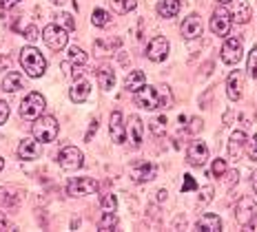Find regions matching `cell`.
I'll use <instances>...</instances> for the list:
<instances>
[{
    "instance_id": "46",
    "label": "cell",
    "mask_w": 257,
    "mask_h": 232,
    "mask_svg": "<svg viewBox=\"0 0 257 232\" xmlns=\"http://www.w3.org/2000/svg\"><path fill=\"white\" fill-rule=\"evenodd\" d=\"M226 177H228V183H237V170H233V172H226Z\"/></svg>"
},
{
    "instance_id": "28",
    "label": "cell",
    "mask_w": 257,
    "mask_h": 232,
    "mask_svg": "<svg viewBox=\"0 0 257 232\" xmlns=\"http://www.w3.org/2000/svg\"><path fill=\"white\" fill-rule=\"evenodd\" d=\"M117 228V217H115V212H104L102 210V214H100V219H98V230H115Z\"/></svg>"
},
{
    "instance_id": "50",
    "label": "cell",
    "mask_w": 257,
    "mask_h": 232,
    "mask_svg": "<svg viewBox=\"0 0 257 232\" xmlns=\"http://www.w3.org/2000/svg\"><path fill=\"white\" fill-rule=\"evenodd\" d=\"M248 228H253V230H257V217H255L253 221H250V225H248Z\"/></svg>"
},
{
    "instance_id": "43",
    "label": "cell",
    "mask_w": 257,
    "mask_h": 232,
    "mask_svg": "<svg viewBox=\"0 0 257 232\" xmlns=\"http://www.w3.org/2000/svg\"><path fill=\"white\" fill-rule=\"evenodd\" d=\"M0 230H16V225L5 217V212H0Z\"/></svg>"
},
{
    "instance_id": "47",
    "label": "cell",
    "mask_w": 257,
    "mask_h": 232,
    "mask_svg": "<svg viewBox=\"0 0 257 232\" xmlns=\"http://www.w3.org/2000/svg\"><path fill=\"white\" fill-rule=\"evenodd\" d=\"M164 199H167V190L162 188V190H158V201H164Z\"/></svg>"
},
{
    "instance_id": "20",
    "label": "cell",
    "mask_w": 257,
    "mask_h": 232,
    "mask_svg": "<svg viewBox=\"0 0 257 232\" xmlns=\"http://www.w3.org/2000/svg\"><path fill=\"white\" fill-rule=\"evenodd\" d=\"M89 93H91V84L87 80H76V84L69 91V98H71V102H76V104H82L89 98Z\"/></svg>"
},
{
    "instance_id": "25",
    "label": "cell",
    "mask_w": 257,
    "mask_h": 232,
    "mask_svg": "<svg viewBox=\"0 0 257 232\" xmlns=\"http://www.w3.org/2000/svg\"><path fill=\"white\" fill-rule=\"evenodd\" d=\"M18 89H23V75L18 71H12L5 75L3 80V91H7V93H16Z\"/></svg>"
},
{
    "instance_id": "48",
    "label": "cell",
    "mask_w": 257,
    "mask_h": 232,
    "mask_svg": "<svg viewBox=\"0 0 257 232\" xmlns=\"http://www.w3.org/2000/svg\"><path fill=\"white\" fill-rule=\"evenodd\" d=\"M253 188H255V192H257V170L253 172Z\"/></svg>"
},
{
    "instance_id": "52",
    "label": "cell",
    "mask_w": 257,
    "mask_h": 232,
    "mask_svg": "<svg viewBox=\"0 0 257 232\" xmlns=\"http://www.w3.org/2000/svg\"><path fill=\"white\" fill-rule=\"evenodd\" d=\"M219 3H222V5H226V3H233V0H219Z\"/></svg>"
},
{
    "instance_id": "16",
    "label": "cell",
    "mask_w": 257,
    "mask_h": 232,
    "mask_svg": "<svg viewBox=\"0 0 257 232\" xmlns=\"http://www.w3.org/2000/svg\"><path fill=\"white\" fill-rule=\"evenodd\" d=\"M242 91H244V73L235 69V71L226 78V95L233 102H237L242 98Z\"/></svg>"
},
{
    "instance_id": "13",
    "label": "cell",
    "mask_w": 257,
    "mask_h": 232,
    "mask_svg": "<svg viewBox=\"0 0 257 232\" xmlns=\"http://www.w3.org/2000/svg\"><path fill=\"white\" fill-rule=\"evenodd\" d=\"M109 133H111V139H113L115 144H124L126 142V124H124V117H122L120 111L111 113Z\"/></svg>"
},
{
    "instance_id": "29",
    "label": "cell",
    "mask_w": 257,
    "mask_h": 232,
    "mask_svg": "<svg viewBox=\"0 0 257 232\" xmlns=\"http://www.w3.org/2000/svg\"><path fill=\"white\" fill-rule=\"evenodd\" d=\"M91 23H93V27H106L111 23V14L104 12V9H93V14H91Z\"/></svg>"
},
{
    "instance_id": "32",
    "label": "cell",
    "mask_w": 257,
    "mask_h": 232,
    "mask_svg": "<svg viewBox=\"0 0 257 232\" xmlns=\"http://www.w3.org/2000/svg\"><path fill=\"white\" fill-rule=\"evenodd\" d=\"M67 56H69V62H73V64H84L87 62V53L80 49V47H71V49L67 51Z\"/></svg>"
},
{
    "instance_id": "44",
    "label": "cell",
    "mask_w": 257,
    "mask_h": 232,
    "mask_svg": "<svg viewBox=\"0 0 257 232\" xmlns=\"http://www.w3.org/2000/svg\"><path fill=\"white\" fill-rule=\"evenodd\" d=\"M18 3H23V0H0V9H3V12H9V9H14Z\"/></svg>"
},
{
    "instance_id": "6",
    "label": "cell",
    "mask_w": 257,
    "mask_h": 232,
    "mask_svg": "<svg viewBox=\"0 0 257 232\" xmlns=\"http://www.w3.org/2000/svg\"><path fill=\"white\" fill-rule=\"evenodd\" d=\"M98 181L91 179V177H73L67 183V195L69 197H87V195H95L98 192Z\"/></svg>"
},
{
    "instance_id": "18",
    "label": "cell",
    "mask_w": 257,
    "mask_h": 232,
    "mask_svg": "<svg viewBox=\"0 0 257 232\" xmlns=\"http://www.w3.org/2000/svg\"><path fill=\"white\" fill-rule=\"evenodd\" d=\"M126 131H128V142H131V146L133 148H140L142 146V137H144V124H142L140 117H138V115L128 117Z\"/></svg>"
},
{
    "instance_id": "14",
    "label": "cell",
    "mask_w": 257,
    "mask_h": 232,
    "mask_svg": "<svg viewBox=\"0 0 257 232\" xmlns=\"http://www.w3.org/2000/svg\"><path fill=\"white\" fill-rule=\"evenodd\" d=\"M186 159H189L191 166H202L208 159V146L202 139H193L189 144V153H186Z\"/></svg>"
},
{
    "instance_id": "23",
    "label": "cell",
    "mask_w": 257,
    "mask_h": 232,
    "mask_svg": "<svg viewBox=\"0 0 257 232\" xmlns=\"http://www.w3.org/2000/svg\"><path fill=\"white\" fill-rule=\"evenodd\" d=\"M144 84H147V75H144V71H131L124 80V89L128 93H138Z\"/></svg>"
},
{
    "instance_id": "19",
    "label": "cell",
    "mask_w": 257,
    "mask_h": 232,
    "mask_svg": "<svg viewBox=\"0 0 257 232\" xmlns=\"http://www.w3.org/2000/svg\"><path fill=\"white\" fill-rule=\"evenodd\" d=\"M246 142H248V137H246L244 131H235L231 135V139H228V157L233 161L239 159V153H242V148L246 146Z\"/></svg>"
},
{
    "instance_id": "2",
    "label": "cell",
    "mask_w": 257,
    "mask_h": 232,
    "mask_svg": "<svg viewBox=\"0 0 257 232\" xmlns=\"http://www.w3.org/2000/svg\"><path fill=\"white\" fill-rule=\"evenodd\" d=\"M164 93H169V91H164ZM162 91H158L155 86H147L144 84L140 91L136 93V104L140 106V109H147V111H155V109H162V106H167L171 102V95L164 98Z\"/></svg>"
},
{
    "instance_id": "36",
    "label": "cell",
    "mask_w": 257,
    "mask_h": 232,
    "mask_svg": "<svg viewBox=\"0 0 257 232\" xmlns=\"http://www.w3.org/2000/svg\"><path fill=\"white\" fill-rule=\"evenodd\" d=\"M211 175L213 177H224L226 175V161L224 159H213V166H211Z\"/></svg>"
},
{
    "instance_id": "12",
    "label": "cell",
    "mask_w": 257,
    "mask_h": 232,
    "mask_svg": "<svg viewBox=\"0 0 257 232\" xmlns=\"http://www.w3.org/2000/svg\"><path fill=\"white\" fill-rule=\"evenodd\" d=\"M155 175H158V166L151 164V161H138V164L131 166V177L136 183H147Z\"/></svg>"
},
{
    "instance_id": "3",
    "label": "cell",
    "mask_w": 257,
    "mask_h": 232,
    "mask_svg": "<svg viewBox=\"0 0 257 232\" xmlns=\"http://www.w3.org/2000/svg\"><path fill=\"white\" fill-rule=\"evenodd\" d=\"M58 131H60V126H58V120L51 115H45V117H38V120L34 122V126H31V133H34V137L38 139V142H53V139L58 137Z\"/></svg>"
},
{
    "instance_id": "39",
    "label": "cell",
    "mask_w": 257,
    "mask_h": 232,
    "mask_svg": "<svg viewBox=\"0 0 257 232\" xmlns=\"http://www.w3.org/2000/svg\"><path fill=\"white\" fill-rule=\"evenodd\" d=\"M195 188H197L195 179H193L191 175H184V183H182V192H191V190H195Z\"/></svg>"
},
{
    "instance_id": "35",
    "label": "cell",
    "mask_w": 257,
    "mask_h": 232,
    "mask_svg": "<svg viewBox=\"0 0 257 232\" xmlns=\"http://www.w3.org/2000/svg\"><path fill=\"white\" fill-rule=\"evenodd\" d=\"M56 18H58V23H60V27H64L67 31H73V29H76V20H73L71 14H58Z\"/></svg>"
},
{
    "instance_id": "5",
    "label": "cell",
    "mask_w": 257,
    "mask_h": 232,
    "mask_svg": "<svg viewBox=\"0 0 257 232\" xmlns=\"http://www.w3.org/2000/svg\"><path fill=\"white\" fill-rule=\"evenodd\" d=\"M42 40H45V45L49 47L51 51H62L64 47H67V29L60 25H47L45 29H42Z\"/></svg>"
},
{
    "instance_id": "42",
    "label": "cell",
    "mask_w": 257,
    "mask_h": 232,
    "mask_svg": "<svg viewBox=\"0 0 257 232\" xmlns=\"http://www.w3.org/2000/svg\"><path fill=\"white\" fill-rule=\"evenodd\" d=\"M9 117V104L5 100H0V124H5Z\"/></svg>"
},
{
    "instance_id": "10",
    "label": "cell",
    "mask_w": 257,
    "mask_h": 232,
    "mask_svg": "<svg viewBox=\"0 0 257 232\" xmlns=\"http://www.w3.org/2000/svg\"><path fill=\"white\" fill-rule=\"evenodd\" d=\"M242 53H244V42L239 36H233L224 42L222 47V60L226 64H237L242 60Z\"/></svg>"
},
{
    "instance_id": "17",
    "label": "cell",
    "mask_w": 257,
    "mask_h": 232,
    "mask_svg": "<svg viewBox=\"0 0 257 232\" xmlns=\"http://www.w3.org/2000/svg\"><path fill=\"white\" fill-rule=\"evenodd\" d=\"M18 157L25 161L31 159H38L40 157V144L38 139H31V137H23L18 144Z\"/></svg>"
},
{
    "instance_id": "31",
    "label": "cell",
    "mask_w": 257,
    "mask_h": 232,
    "mask_svg": "<svg viewBox=\"0 0 257 232\" xmlns=\"http://www.w3.org/2000/svg\"><path fill=\"white\" fill-rule=\"evenodd\" d=\"M100 208H102L104 212H115V208H117V199H115V195H111V192L102 195V199H100Z\"/></svg>"
},
{
    "instance_id": "11",
    "label": "cell",
    "mask_w": 257,
    "mask_h": 232,
    "mask_svg": "<svg viewBox=\"0 0 257 232\" xmlns=\"http://www.w3.org/2000/svg\"><path fill=\"white\" fill-rule=\"evenodd\" d=\"M169 56V40L164 36H155L147 45V58L151 62H164Z\"/></svg>"
},
{
    "instance_id": "22",
    "label": "cell",
    "mask_w": 257,
    "mask_h": 232,
    "mask_svg": "<svg viewBox=\"0 0 257 232\" xmlns=\"http://www.w3.org/2000/svg\"><path fill=\"white\" fill-rule=\"evenodd\" d=\"M250 16H253L250 5L246 3V0H237V3H235V12L231 14V20H235L237 25H246L250 20Z\"/></svg>"
},
{
    "instance_id": "45",
    "label": "cell",
    "mask_w": 257,
    "mask_h": 232,
    "mask_svg": "<svg viewBox=\"0 0 257 232\" xmlns=\"http://www.w3.org/2000/svg\"><path fill=\"white\" fill-rule=\"evenodd\" d=\"M95 131H98V120H95V117H93V120H91V126H89L87 135H84V139H87V142H89V139L95 135Z\"/></svg>"
},
{
    "instance_id": "9",
    "label": "cell",
    "mask_w": 257,
    "mask_h": 232,
    "mask_svg": "<svg viewBox=\"0 0 257 232\" xmlns=\"http://www.w3.org/2000/svg\"><path fill=\"white\" fill-rule=\"evenodd\" d=\"M82 150L76 146H64L58 153V164H60L62 170H78L82 166Z\"/></svg>"
},
{
    "instance_id": "21",
    "label": "cell",
    "mask_w": 257,
    "mask_h": 232,
    "mask_svg": "<svg viewBox=\"0 0 257 232\" xmlns=\"http://www.w3.org/2000/svg\"><path fill=\"white\" fill-rule=\"evenodd\" d=\"M195 228L202 232H219L222 230V219H219L217 214H202V217L197 219Z\"/></svg>"
},
{
    "instance_id": "15",
    "label": "cell",
    "mask_w": 257,
    "mask_h": 232,
    "mask_svg": "<svg viewBox=\"0 0 257 232\" xmlns=\"http://www.w3.org/2000/svg\"><path fill=\"white\" fill-rule=\"evenodd\" d=\"M182 38H186V40H195V38L202 36V18L197 14H191L189 18L182 20Z\"/></svg>"
},
{
    "instance_id": "30",
    "label": "cell",
    "mask_w": 257,
    "mask_h": 232,
    "mask_svg": "<svg viewBox=\"0 0 257 232\" xmlns=\"http://www.w3.org/2000/svg\"><path fill=\"white\" fill-rule=\"evenodd\" d=\"M138 7V0H113V9L117 14H128Z\"/></svg>"
},
{
    "instance_id": "33",
    "label": "cell",
    "mask_w": 257,
    "mask_h": 232,
    "mask_svg": "<svg viewBox=\"0 0 257 232\" xmlns=\"http://www.w3.org/2000/svg\"><path fill=\"white\" fill-rule=\"evenodd\" d=\"M246 71L253 80H257V47H253V51L248 53V64H246Z\"/></svg>"
},
{
    "instance_id": "41",
    "label": "cell",
    "mask_w": 257,
    "mask_h": 232,
    "mask_svg": "<svg viewBox=\"0 0 257 232\" xmlns=\"http://www.w3.org/2000/svg\"><path fill=\"white\" fill-rule=\"evenodd\" d=\"M202 126H204V122H202L200 117H193V120H191V126L186 128V131H189V133H200Z\"/></svg>"
},
{
    "instance_id": "7",
    "label": "cell",
    "mask_w": 257,
    "mask_h": 232,
    "mask_svg": "<svg viewBox=\"0 0 257 232\" xmlns=\"http://www.w3.org/2000/svg\"><path fill=\"white\" fill-rule=\"evenodd\" d=\"M231 12H228L224 5H219V7L213 9V16H211V31L219 38L228 36V31H231Z\"/></svg>"
},
{
    "instance_id": "34",
    "label": "cell",
    "mask_w": 257,
    "mask_h": 232,
    "mask_svg": "<svg viewBox=\"0 0 257 232\" xmlns=\"http://www.w3.org/2000/svg\"><path fill=\"white\" fill-rule=\"evenodd\" d=\"M164 131H167V117L164 115H158L155 120L151 122V133L153 135H164Z\"/></svg>"
},
{
    "instance_id": "27",
    "label": "cell",
    "mask_w": 257,
    "mask_h": 232,
    "mask_svg": "<svg viewBox=\"0 0 257 232\" xmlns=\"http://www.w3.org/2000/svg\"><path fill=\"white\" fill-rule=\"evenodd\" d=\"M98 82H100V86H102L104 91H111L113 89V84H115V71L111 67H100Z\"/></svg>"
},
{
    "instance_id": "8",
    "label": "cell",
    "mask_w": 257,
    "mask_h": 232,
    "mask_svg": "<svg viewBox=\"0 0 257 232\" xmlns=\"http://www.w3.org/2000/svg\"><path fill=\"white\" fill-rule=\"evenodd\" d=\"M257 217V203L253 201V197H242L235 206V219H237L239 225L248 228L250 221Z\"/></svg>"
},
{
    "instance_id": "37",
    "label": "cell",
    "mask_w": 257,
    "mask_h": 232,
    "mask_svg": "<svg viewBox=\"0 0 257 232\" xmlns=\"http://www.w3.org/2000/svg\"><path fill=\"white\" fill-rule=\"evenodd\" d=\"M213 192H215V190H213V186H204V188H202V190H200L202 197L197 199V206H206V203L213 199Z\"/></svg>"
},
{
    "instance_id": "26",
    "label": "cell",
    "mask_w": 257,
    "mask_h": 232,
    "mask_svg": "<svg viewBox=\"0 0 257 232\" xmlns=\"http://www.w3.org/2000/svg\"><path fill=\"white\" fill-rule=\"evenodd\" d=\"M20 201V190L12 186H0V203L3 206H16Z\"/></svg>"
},
{
    "instance_id": "4",
    "label": "cell",
    "mask_w": 257,
    "mask_h": 232,
    "mask_svg": "<svg viewBox=\"0 0 257 232\" xmlns=\"http://www.w3.org/2000/svg\"><path fill=\"white\" fill-rule=\"evenodd\" d=\"M45 106H47L45 98H42L38 91H34V93L27 95V98L23 100V104H20V117L27 120V122H36L42 115Z\"/></svg>"
},
{
    "instance_id": "40",
    "label": "cell",
    "mask_w": 257,
    "mask_h": 232,
    "mask_svg": "<svg viewBox=\"0 0 257 232\" xmlns=\"http://www.w3.org/2000/svg\"><path fill=\"white\" fill-rule=\"evenodd\" d=\"M25 38H27V40H29V42H34V40H38V29H36V25H29V27H27V29H25Z\"/></svg>"
},
{
    "instance_id": "1",
    "label": "cell",
    "mask_w": 257,
    "mask_h": 232,
    "mask_svg": "<svg viewBox=\"0 0 257 232\" xmlns=\"http://www.w3.org/2000/svg\"><path fill=\"white\" fill-rule=\"evenodd\" d=\"M20 64H23L25 73L29 75V78H40V75H45V71H47L45 56H42L36 47H23V51H20Z\"/></svg>"
},
{
    "instance_id": "51",
    "label": "cell",
    "mask_w": 257,
    "mask_h": 232,
    "mask_svg": "<svg viewBox=\"0 0 257 232\" xmlns=\"http://www.w3.org/2000/svg\"><path fill=\"white\" fill-rule=\"evenodd\" d=\"M3 168H5V159L0 157V170H3Z\"/></svg>"
},
{
    "instance_id": "49",
    "label": "cell",
    "mask_w": 257,
    "mask_h": 232,
    "mask_svg": "<svg viewBox=\"0 0 257 232\" xmlns=\"http://www.w3.org/2000/svg\"><path fill=\"white\" fill-rule=\"evenodd\" d=\"M49 3H53V5H58V7H60V5H64L67 0H49Z\"/></svg>"
},
{
    "instance_id": "24",
    "label": "cell",
    "mask_w": 257,
    "mask_h": 232,
    "mask_svg": "<svg viewBox=\"0 0 257 232\" xmlns=\"http://www.w3.org/2000/svg\"><path fill=\"white\" fill-rule=\"evenodd\" d=\"M182 7L180 0H160L158 3V14L162 16V18H173V16H178Z\"/></svg>"
},
{
    "instance_id": "38",
    "label": "cell",
    "mask_w": 257,
    "mask_h": 232,
    "mask_svg": "<svg viewBox=\"0 0 257 232\" xmlns=\"http://www.w3.org/2000/svg\"><path fill=\"white\" fill-rule=\"evenodd\" d=\"M246 153H248L250 161H257V135H253L250 142H246Z\"/></svg>"
}]
</instances>
